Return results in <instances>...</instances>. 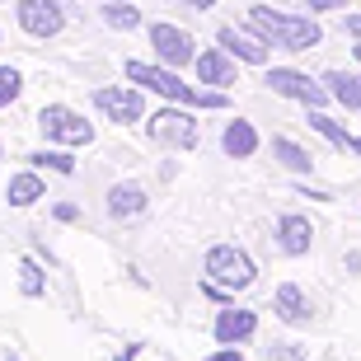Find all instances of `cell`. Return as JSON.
Wrapping results in <instances>:
<instances>
[{
    "label": "cell",
    "mask_w": 361,
    "mask_h": 361,
    "mask_svg": "<svg viewBox=\"0 0 361 361\" xmlns=\"http://www.w3.org/2000/svg\"><path fill=\"white\" fill-rule=\"evenodd\" d=\"M127 80L155 90L160 99H174L183 108H226V94H207V90H192L174 75V71H160V66H146V61H127Z\"/></svg>",
    "instance_id": "2"
},
{
    "label": "cell",
    "mask_w": 361,
    "mask_h": 361,
    "mask_svg": "<svg viewBox=\"0 0 361 361\" xmlns=\"http://www.w3.org/2000/svg\"><path fill=\"white\" fill-rule=\"evenodd\" d=\"M352 52H357V61H361V38H357V47H352Z\"/></svg>",
    "instance_id": "32"
},
{
    "label": "cell",
    "mask_w": 361,
    "mask_h": 361,
    "mask_svg": "<svg viewBox=\"0 0 361 361\" xmlns=\"http://www.w3.org/2000/svg\"><path fill=\"white\" fill-rule=\"evenodd\" d=\"M188 5H192V10H212L216 0H188Z\"/></svg>",
    "instance_id": "30"
},
{
    "label": "cell",
    "mask_w": 361,
    "mask_h": 361,
    "mask_svg": "<svg viewBox=\"0 0 361 361\" xmlns=\"http://www.w3.org/2000/svg\"><path fill=\"white\" fill-rule=\"evenodd\" d=\"M324 85H329V94H334L343 108H357V113H361V75H348V71H329V75H324Z\"/></svg>",
    "instance_id": "17"
},
{
    "label": "cell",
    "mask_w": 361,
    "mask_h": 361,
    "mask_svg": "<svg viewBox=\"0 0 361 361\" xmlns=\"http://www.w3.org/2000/svg\"><path fill=\"white\" fill-rule=\"evenodd\" d=\"M19 291H24L28 300H38V295L47 291V277H42L38 258H19Z\"/></svg>",
    "instance_id": "20"
},
{
    "label": "cell",
    "mask_w": 361,
    "mask_h": 361,
    "mask_svg": "<svg viewBox=\"0 0 361 361\" xmlns=\"http://www.w3.org/2000/svg\"><path fill=\"white\" fill-rule=\"evenodd\" d=\"M268 357L272 361H305V348H300V343H272Z\"/></svg>",
    "instance_id": "25"
},
{
    "label": "cell",
    "mask_w": 361,
    "mask_h": 361,
    "mask_svg": "<svg viewBox=\"0 0 361 361\" xmlns=\"http://www.w3.org/2000/svg\"><path fill=\"white\" fill-rule=\"evenodd\" d=\"M150 42H155L160 61H169V66H188V61H192V38L174 24H155L150 28Z\"/></svg>",
    "instance_id": "8"
},
{
    "label": "cell",
    "mask_w": 361,
    "mask_h": 361,
    "mask_svg": "<svg viewBox=\"0 0 361 361\" xmlns=\"http://www.w3.org/2000/svg\"><path fill=\"white\" fill-rule=\"evenodd\" d=\"M38 127H42L47 141H61V146H90V141H94V127L75 113V108H66V104H47L38 113Z\"/></svg>",
    "instance_id": "4"
},
{
    "label": "cell",
    "mask_w": 361,
    "mask_h": 361,
    "mask_svg": "<svg viewBox=\"0 0 361 361\" xmlns=\"http://www.w3.org/2000/svg\"><path fill=\"white\" fill-rule=\"evenodd\" d=\"M258 319H254V310H221L216 314V338L226 343V348H240L244 338H254Z\"/></svg>",
    "instance_id": "10"
},
{
    "label": "cell",
    "mask_w": 361,
    "mask_h": 361,
    "mask_svg": "<svg viewBox=\"0 0 361 361\" xmlns=\"http://www.w3.org/2000/svg\"><path fill=\"white\" fill-rule=\"evenodd\" d=\"M207 361H244V357H240V352H235V348H226V352H212V357H207Z\"/></svg>",
    "instance_id": "27"
},
{
    "label": "cell",
    "mask_w": 361,
    "mask_h": 361,
    "mask_svg": "<svg viewBox=\"0 0 361 361\" xmlns=\"http://www.w3.org/2000/svg\"><path fill=\"white\" fill-rule=\"evenodd\" d=\"M150 136H155L160 146H174V150H197V141H202L192 113H164V108L150 118Z\"/></svg>",
    "instance_id": "5"
},
{
    "label": "cell",
    "mask_w": 361,
    "mask_h": 361,
    "mask_svg": "<svg viewBox=\"0 0 361 361\" xmlns=\"http://www.w3.org/2000/svg\"><path fill=\"white\" fill-rule=\"evenodd\" d=\"M104 19H108L113 28H122V33H132V28H141V10H132L127 0H108Z\"/></svg>",
    "instance_id": "21"
},
{
    "label": "cell",
    "mask_w": 361,
    "mask_h": 361,
    "mask_svg": "<svg viewBox=\"0 0 361 361\" xmlns=\"http://www.w3.org/2000/svg\"><path fill=\"white\" fill-rule=\"evenodd\" d=\"M348 33H352V38H361V14H348Z\"/></svg>",
    "instance_id": "29"
},
{
    "label": "cell",
    "mask_w": 361,
    "mask_h": 361,
    "mask_svg": "<svg viewBox=\"0 0 361 361\" xmlns=\"http://www.w3.org/2000/svg\"><path fill=\"white\" fill-rule=\"evenodd\" d=\"M19 90H24V75L14 66H0V108H10L19 99Z\"/></svg>",
    "instance_id": "23"
},
{
    "label": "cell",
    "mask_w": 361,
    "mask_h": 361,
    "mask_svg": "<svg viewBox=\"0 0 361 361\" xmlns=\"http://www.w3.org/2000/svg\"><path fill=\"white\" fill-rule=\"evenodd\" d=\"M310 240H314V230H310L305 216H281L277 221V249L281 254H291V258L310 254Z\"/></svg>",
    "instance_id": "11"
},
{
    "label": "cell",
    "mask_w": 361,
    "mask_h": 361,
    "mask_svg": "<svg viewBox=\"0 0 361 361\" xmlns=\"http://www.w3.org/2000/svg\"><path fill=\"white\" fill-rule=\"evenodd\" d=\"M75 216H80V212H75L71 202H61V207H56V221H75Z\"/></svg>",
    "instance_id": "28"
},
{
    "label": "cell",
    "mask_w": 361,
    "mask_h": 361,
    "mask_svg": "<svg viewBox=\"0 0 361 361\" xmlns=\"http://www.w3.org/2000/svg\"><path fill=\"white\" fill-rule=\"evenodd\" d=\"M207 281H212V291H244V286H254V258L235 249V244H216L207 263H202Z\"/></svg>",
    "instance_id": "3"
},
{
    "label": "cell",
    "mask_w": 361,
    "mask_h": 361,
    "mask_svg": "<svg viewBox=\"0 0 361 361\" xmlns=\"http://www.w3.org/2000/svg\"><path fill=\"white\" fill-rule=\"evenodd\" d=\"M272 155H277L286 169H295V174H314V155H310V150H300L291 136H272Z\"/></svg>",
    "instance_id": "18"
},
{
    "label": "cell",
    "mask_w": 361,
    "mask_h": 361,
    "mask_svg": "<svg viewBox=\"0 0 361 361\" xmlns=\"http://www.w3.org/2000/svg\"><path fill=\"white\" fill-rule=\"evenodd\" d=\"M221 146H226V155L230 160H249V155H254L258 150V132H254V122H230L226 127V136H221Z\"/></svg>",
    "instance_id": "13"
},
{
    "label": "cell",
    "mask_w": 361,
    "mask_h": 361,
    "mask_svg": "<svg viewBox=\"0 0 361 361\" xmlns=\"http://www.w3.org/2000/svg\"><path fill=\"white\" fill-rule=\"evenodd\" d=\"M310 10H348V0H310Z\"/></svg>",
    "instance_id": "26"
},
{
    "label": "cell",
    "mask_w": 361,
    "mask_h": 361,
    "mask_svg": "<svg viewBox=\"0 0 361 361\" xmlns=\"http://www.w3.org/2000/svg\"><path fill=\"white\" fill-rule=\"evenodd\" d=\"M33 164H47V169H56V174H75V160H71L66 150H38Z\"/></svg>",
    "instance_id": "24"
},
{
    "label": "cell",
    "mask_w": 361,
    "mask_h": 361,
    "mask_svg": "<svg viewBox=\"0 0 361 361\" xmlns=\"http://www.w3.org/2000/svg\"><path fill=\"white\" fill-rule=\"evenodd\" d=\"M5 361H19V357H5Z\"/></svg>",
    "instance_id": "33"
},
{
    "label": "cell",
    "mask_w": 361,
    "mask_h": 361,
    "mask_svg": "<svg viewBox=\"0 0 361 361\" xmlns=\"http://www.w3.org/2000/svg\"><path fill=\"white\" fill-rule=\"evenodd\" d=\"M42 192H47V188H42V178H38V174H14V178H10V188H5L10 207H33Z\"/></svg>",
    "instance_id": "19"
},
{
    "label": "cell",
    "mask_w": 361,
    "mask_h": 361,
    "mask_svg": "<svg viewBox=\"0 0 361 361\" xmlns=\"http://www.w3.org/2000/svg\"><path fill=\"white\" fill-rule=\"evenodd\" d=\"M310 127H314L319 136H329L334 146H343V150H348V141H352V136L343 132V127H338V122L329 118V113H319V108H310Z\"/></svg>",
    "instance_id": "22"
},
{
    "label": "cell",
    "mask_w": 361,
    "mask_h": 361,
    "mask_svg": "<svg viewBox=\"0 0 361 361\" xmlns=\"http://www.w3.org/2000/svg\"><path fill=\"white\" fill-rule=\"evenodd\" d=\"M61 24H66V14H61L56 0H24L19 5V28L33 33V38H56Z\"/></svg>",
    "instance_id": "7"
},
{
    "label": "cell",
    "mask_w": 361,
    "mask_h": 361,
    "mask_svg": "<svg viewBox=\"0 0 361 361\" xmlns=\"http://www.w3.org/2000/svg\"><path fill=\"white\" fill-rule=\"evenodd\" d=\"M348 150H357V155H361V136H352V141H348Z\"/></svg>",
    "instance_id": "31"
},
{
    "label": "cell",
    "mask_w": 361,
    "mask_h": 361,
    "mask_svg": "<svg viewBox=\"0 0 361 361\" xmlns=\"http://www.w3.org/2000/svg\"><path fill=\"white\" fill-rule=\"evenodd\" d=\"M216 38H221V47H226V52H235L240 61H249V66H263V61H268V47H263V42H254V38H244V33H235V28H221Z\"/></svg>",
    "instance_id": "14"
},
{
    "label": "cell",
    "mask_w": 361,
    "mask_h": 361,
    "mask_svg": "<svg viewBox=\"0 0 361 361\" xmlns=\"http://www.w3.org/2000/svg\"><path fill=\"white\" fill-rule=\"evenodd\" d=\"M268 85L272 94H286V99H295V104H305V108H324V99H329V85H314L310 75H300V71H268Z\"/></svg>",
    "instance_id": "6"
},
{
    "label": "cell",
    "mask_w": 361,
    "mask_h": 361,
    "mask_svg": "<svg viewBox=\"0 0 361 361\" xmlns=\"http://www.w3.org/2000/svg\"><path fill=\"white\" fill-rule=\"evenodd\" d=\"M249 24L263 42L281 47V52H310L324 42V28L305 14H281V10H268V5H254L249 10Z\"/></svg>",
    "instance_id": "1"
},
{
    "label": "cell",
    "mask_w": 361,
    "mask_h": 361,
    "mask_svg": "<svg viewBox=\"0 0 361 361\" xmlns=\"http://www.w3.org/2000/svg\"><path fill=\"white\" fill-rule=\"evenodd\" d=\"M108 212L118 216H136V212H146V192H141V188L136 183H113L108 188Z\"/></svg>",
    "instance_id": "15"
},
{
    "label": "cell",
    "mask_w": 361,
    "mask_h": 361,
    "mask_svg": "<svg viewBox=\"0 0 361 361\" xmlns=\"http://www.w3.org/2000/svg\"><path fill=\"white\" fill-rule=\"evenodd\" d=\"M94 104L104 108L118 127H127V122H136L141 113H146V104H141V94H136V90H94Z\"/></svg>",
    "instance_id": "9"
},
{
    "label": "cell",
    "mask_w": 361,
    "mask_h": 361,
    "mask_svg": "<svg viewBox=\"0 0 361 361\" xmlns=\"http://www.w3.org/2000/svg\"><path fill=\"white\" fill-rule=\"evenodd\" d=\"M197 80L202 85H235V66L226 52H202L197 56Z\"/></svg>",
    "instance_id": "16"
},
{
    "label": "cell",
    "mask_w": 361,
    "mask_h": 361,
    "mask_svg": "<svg viewBox=\"0 0 361 361\" xmlns=\"http://www.w3.org/2000/svg\"><path fill=\"white\" fill-rule=\"evenodd\" d=\"M272 310H277V319H286V324H310V300H305V291L300 286H277V295H272Z\"/></svg>",
    "instance_id": "12"
}]
</instances>
